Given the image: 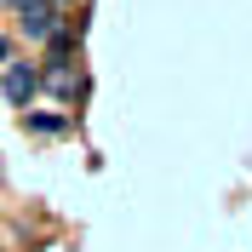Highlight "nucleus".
<instances>
[{
    "label": "nucleus",
    "mask_w": 252,
    "mask_h": 252,
    "mask_svg": "<svg viewBox=\"0 0 252 252\" xmlns=\"http://www.w3.org/2000/svg\"><path fill=\"white\" fill-rule=\"evenodd\" d=\"M29 126H34V132H58V126H63V115H34Z\"/></svg>",
    "instance_id": "20e7f679"
},
{
    "label": "nucleus",
    "mask_w": 252,
    "mask_h": 252,
    "mask_svg": "<svg viewBox=\"0 0 252 252\" xmlns=\"http://www.w3.org/2000/svg\"><path fill=\"white\" fill-rule=\"evenodd\" d=\"M52 6H58V12H63V6H75V0H52Z\"/></svg>",
    "instance_id": "423d86ee"
},
{
    "label": "nucleus",
    "mask_w": 252,
    "mask_h": 252,
    "mask_svg": "<svg viewBox=\"0 0 252 252\" xmlns=\"http://www.w3.org/2000/svg\"><path fill=\"white\" fill-rule=\"evenodd\" d=\"M34 92H40V69H34V63H12V69H6V103L23 109Z\"/></svg>",
    "instance_id": "f03ea898"
},
{
    "label": "nucleus",
    "mask_w": 252,
    "mask_h": 252,
    "mask_svg": "<svg viewBox=\"0 0 252 252\" xmlns=\"http://www.w3.org/2000/svg\"><path fill=\"white\" fill-rule=\"evenodd\" d=\"M6 58H12V40H6V34H0V63H6Z\"/></svg>",
    "instance_id": "39448f33"
},
{
    "label": "nucleus",
    "mask_w": 252,
    "mask_h": 252,
    "mask_svg": "<svg viewBox=\"0 0 252 252\" xmlns=\"http://www.w3.org/2000/svg\"><path fill=\"white\" fill-rule=\"evenodd\" d=\"M17 23H23V34L40 46V40H52V29H58L63 17H58L52 0H17Z\"/></svg>",
    "instance_id": "f257e3e1"
},
{
    "label": "nucleus",
    "mask_w": 252,
    "mask_h": 252,
    "mask_svg": "<svg viewBox=\"0 0 252 252\" xmlns=\"http://www.w3.org/2000/svg\"><path fill=\"white\" fill-rule=\"evenodd\" d=\"M40 86H52L58 97H80V75H75L63 58H52V75H40Z\"/></svg>",
    "instance_id": "7ed1b4c3"
}]
</instances>
